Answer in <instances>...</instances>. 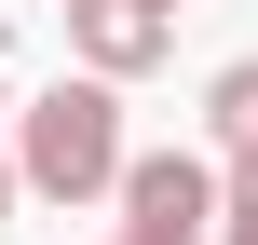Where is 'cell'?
Wrapping results in <instances>:
<instances>
[{"label": "cell", "mask_w": 258, "mask_h": 245, "mask_svg": "<svg viewBox=\"0 0 258 245\" xmlns=\"http://www.w3.org/2000/svg\"><path fill=\"white\" fill-rule=\"evenodd\" d=\"M163 14H177V0H163Z\"/></svg>", "instance_id": "8"}, {"label": "cell", "mask_w": 258, "mask_h": 245, "mask_svg": "<svg viewBox=\"0 0 258 245\" xmlns=\"http://www.w3.org/2000/svg\"><path fill=\"white\" fill-rule=\"evenodd\" d=\"M68 55H82L95 82H150V68L177 55V14H163V0H68Z\"/></svg>", "instance_id": "3"}, {"label": "cell", "mask_w": 258, "mask_h": 245, "mask_svg": "<svg viewBox=\"0 0 258 245\" xmlns=\"http://www.w3.org/2000/svg\"><path fill=\"white\" fill-rule=\"evenodd\" d=\"M122 164H136V150H122V82L68 68L54 95H27V123H14V177H27L41 205H68V218H82V205H109V191H122Z\"/></svg>", "instance_id": "1"}, {"label": "cell", "mask_w": 258, "mask_h": 245, "mask_svg": "<svg viewBox=\"0 0 258 245\" xmlns=\"http://www.w3.org/2000/svg\"><path fill=\"white\" fill-rule=\"evenodd\" d=\"M204 150H218V164H258V55H231V68L204 82Z\"/></svg>", "instance_id": "4"}, {"label": "cell", "mask_w": 258, "mask_h": 245, "mask_svg": "<svg viewBox=\"0 0 258 245\" xmlns=\"http://www.w3.org/2000/svg\"><path fill=\"white\" fill-rule=\"evenodd\" d=\"M41 14H68V0H41Z\"/></svg>", "instance_id": "7"}, {"label": "cell", "mask_w": 258, "mask_h": 245, "mask_svg": "<svg viewBox=\"0 0 258 245\" xmlns=\"http://www.w3.org/2000/svg\"><path fill=\"white\" fill-rule=\"evenodd\" d=\"M218 245H258V164H218Z\"/></svg>", "instance_id": "5"}, {"label": "cell", "mask_w": 258, "mask_h": 245, "mask_svg": "<svg viewBox=\"0 0 258 245\" xmlns=\"http://www.w3.org/2000/svg\"><path fill=\"white\" fill-rule=\"evenodd\" d=\"M14 205H27V177H14V150H0V218H14Z\"/></svg>", "instance_id": "6"}, {"label": "cell", "mask_w": 258, "mask_h": 245, "mask_svg": "<svg viewBox=\"0 0 258 245\" xmlns=\"http://www.w3.org/2000/svg\"><path fill=\"white\" fill-rule=\"evenodd\" d=\"M109 205H122L109 245H218V150H136Z\"/></svg>", "instance_id": "2"}]
</instances>
